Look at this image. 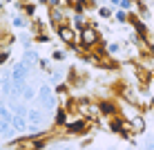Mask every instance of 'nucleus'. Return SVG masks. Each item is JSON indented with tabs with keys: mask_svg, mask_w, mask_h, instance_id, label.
Wrapping results in <instances>:
<instances>
[{
	"mask_svg": "<svg viewBox=\"0 0 154 150\" xmlns=\"http://www.w3.org/2000/svg\"><path fill=\"white\" fill-rule=\"evenodd\" d=\"M11 23H14V27H25V25H27V20H25V16L16 14L14 18H11Z\"/></svg>",
	"mask_w": 154,
	"mask_h": 150,
	"instance_id": "13",
	"label": "nucleus"
},
{
	"mask_svg": "<svg viewBox=\"0 0 154 150\" xmlns=\"http://www.w3.org/2000/svg\"><path fill=\"white\" fill-rule=\"evenodd\" d=\"M152 18H154V14H152Z\"/></svg>",
	"mask_w": 154,
	"mask_h": 150,
	"instance_id": "23",
	"label": "nucleus"
},
{
	"mask_svg": "<svg viewBox=\"0 0 154 150\" xmlns=\"http://www.w3.org/2000/svg\"><path fill=\"white\" fill-rule=\"evenodd\" d=\"M152 105H154V99H152Z\"/></svg>",
	"mask_w": 154,
	"mask_h": 150,
	"instance_id": "22",
	"label": "nucleus"
},
{
	"mask_svg": "<svg viewBox=\"0 0 154 150\" xmlns=\"http://www.w3.org/2000/svg\"><path fill=\"white\" fill-rule=\"evenodd\" d=\"M114 18L119 20V23H123V25H125L127 20H130V16H127V11H123V9H119V11L114 14Z\"/></svg>",
	"mask_w": 154,
	"mask_h": 150,
	"instance_id": "14",
	"label": "nucleus"
},
{
	"mask_svg": "<svg viewBox=\"0 0 154 150\" xmlns=\"http://www.w3.org/2000/svg\"><path fill=\"white\" fill-rule=\"evenodd\" d=\"M0 119H11V110L2 99H0Z\"/></svg>",
	"mask_w": 154,
	"mask_h": 150,
	"instance_id": "11",
	"label": "nucleus"
},
{
	"mask_svg": "<svg viewBox=\"0 0 154 150\" xmlns=\"http://www.w3.org/2000/svg\"><path fill=\"white\" fill-rule=\"evenodd\" d=\"M36 61H40V58H38V52H36V49H25V54H23V63H25V65L31 69Z\"/></svg>",
	"mask_w": 154,
	"mask_h": 150,
	"instance_id": "7",
	"label": "nucleus"
},
{
	"mask_svg": "<svg viewBox=\"0 0 154 150\" xmlns=\"http://www.w3.org/2000/svg\"><path fill=\"white\" fill-rule=\"evenodd\" d=\"M36 101L40 103V110H45L47 114H49V112H56V108H58L56 90L51 88V85H47V83H42L38 88V99H36Z\"/></svg>",
	"mask_w": 154,
	"mask_h": 150,
	"instance_id": "1",
	"label": "nucleus"
},
{
	"mask_svg": "<svg viewBox=\"0 0 154 150\" xmlns=\"http://www.w3.org/2000/svg\"><path fill=\"white\" fill-rule=\"evenodd\" d=\"M51 56H54L56 61H65V56H67V54H65V52H54Z\"/></svg>",
	"mask_w": 154,
	"mask_h": 150,
	"instance_id": "17",
	"label": "nucleus"
},
{
	"mask_svg": "<svg viewBox=\"0 0 154 150\" xmlns=\"http://www.w3.org/2000/svg\"><path fill=\"white\" fill-rule=\"evenodd\" d=\"M107 54L109 56H119L121 54V45H119V43H112V45L107 47Z\"/></svg>",
	"mask_w": 154,
	"mask_h": 150,
	"instance_id": "15",
	"label": "nucleus"
},
{
	"mask_svg": "<svg viewBox=\"0 0 154 150\" xmlns=\"http://www.w3.org/2000/svg\"><path fill=\"white\" fill-rule=\"evenodd\" d=\"M58 36H60V40L67 43V45H76V40H78V34H76V29H74L72 25H63V27L58 29Z\"/></svg>",
	"mask_w": 154,
	"mask_h": 150,
	"instance_id": "4",
	"label": "nucleus"
},
{
	"mask_svg": "<svg viewBox=\"0 0 154 150\" xmlns=\"http://www.w3.org/2000/svg\"><path fill=\"white\" fill-rule=\"evenodd\" d=\"M98 112H103V114H107V116H114L116 114V105L112 103V101H100L98 103Z\"/></svg>",
	"mask_w": 154,
	"mask_h": 150,
	"instance_id": "9",
	"label": "nucleus"
},
{
	"mask_svg": "<svg viewBox=\"0 0 154 150\" xmlns=\"http://www.w3.org/2000/svg\"><path fill=\"white\" fill-rule=\"evenodd\" d=\"M78 40H81V45H85V47H94V45H98L100 34H98L96 27H89L87 25L83 31H78Z\"/></svg>",
	"mask_w": 154,
	"mask_h": 150,
	"instance_id": "2",
	"label": "nucleus"
},
{
	"mask_svg": "<svg viewBox=\"0 0 154 150\" xmlns=\"http://www.w3.org/2000/svg\"><path fill=\"white\" fill-rule=\"evenodd\" d=\"M127 126H130L132 132H143L145 130V119H143L141 114H136V116H132V119L127 121Z\"/></svg>",
	"mask_w": 154,
	"mask_h": 150,
	"instance_id": "6",
	"label": "nucleus"
},
{
	"mask_svg": "<svg viewBox=\"0 0 154 150\" xmlns=\"http://www.w3.org/2000/svg\"><path fill=\"white\" fill-rule=\"evenodd\" d=\"M23 101H34V99H38V88H34L31 83L25 85V90H23V96H20Z\"/></svg>",
	"mask_w": 154,
	"mask_h": 150,
	"instance_id": "8",
	"label": "nucleus"
},
{
	"mask_svg": "<svg viewBox=\"0 0 154 150\" xmlns=\"http://www.w3.org/2000/svg\"><path fill=\"white\" fill-rule=\"evenodd\" d=\"M38 2H42V5H49V0H38Z\"/></svg>",
	"mask_w": 154,
	"mask_h": 150,
	"instance_id": "20",
	"label": "nucleus"
},
{
	"mask_svg": "<svg viewBox=\"0 0 154 150\" xmlns=\"http://www.w3.org/2000/svg\"><path fill=\"white\" fill-rule=\"evenodd\" d=\"M0 150H2V148H0Z\"/></svg>",
	"mask_w": 154,
	"mask_h": 150,
	"instance_id": "24",
	"label": "nucleus"
},
{
	"mask_svg": "<svg viewBox=\"0 0 154 150\" xmlns=\"http://www.w3.org/2000/svg\"><path fill=\"white\" fill-rule=\"evenodd\" d=\"M67 2H69V7H83L85 0H67Z\"/></svg>",
	"mask_w": 154,
	"mask_h": 150,
	"instance_id": "18",
	"label": "nucleus"
},
{
	"mask_svg": "<svg viewBox=\"0 0 154 150\" xmlns=\"http://www.w3.org/2000/svg\"><path fill=\"white\" fill-rule=\"evenodd\" d=\"M11 146L16 150H42L45 148V141H42V139H34V137H25V139L14 141Z\"/></svg>",
	"mask_w": 154,
	"mask_h": 150,
	"instance_id": "3",
	"label": "nucleus"
},
{
	"mask_svg": "<svg viewBox=\"0 0 154 150\" xmlns=\"http://www.w3.org/2000/svg\"><path fill=\"white\" fill-rule=\"evenodd\" d=\"M29 123H27V116H16L11 114V130L16 132V135H20V132H27Z\"/></svg>",
	"mask_w": 154,
	"mask_h": 150,
	"instance_id": "5",
	"label": "nucleus"
},
{
	"mask_svg": "<svg viewBox=\"0 0 154 150\" xmlns=\"http://www.w3.org/2000/svg\"><path fill=\"white\" fill-rule=\"evenodd\" d=\"M98 16H100L103 20L112 18V9H109V7H105V5H100V7H98Z\"/></svg>",
	"mask_w": 154,
	"mask_h": 150,
	"instance_id": "12",
	"label": "nucleus"
},
{
	"mask_svg": "<svg viewBox=\"0 0 154 150\" xmlns=\"http://www.w3.org/2000/svg\"><path fill=\"white\" fill-rule=\"evenodd\" d=\"M0 135L7 137V139L16 135V132L11 130V119H0Z\"/></svg>",
	"mask_w": 154,
	"mask_h": 150,
	"instance_id": "10",
	"label": "nucleus"
},
{
	"mask_svg": "<svg viewBox=\"0 0 154 150\" xmlns=\"http://www.w3.org/2000/svg\"><path fill=\"white\" fill-rule=\"evenodd\" d=\"M109 2H112V5H119V7H121V0H109Z\"/></svg>",
	"mask_w": 154,
	"mask_h": 150,
	"instance_id": "19",
	"label": "nucleus"
},
{
	"mask_svg": "<svg viewBox=\"0 0 154 150\" xmlns=\"http://www.w3.org/2000/svg\"><path fill=\"white\" fill-rule=\"evenodd\" d=\"M54 150H76L74 146H69V143H60V146H56Z\"/></svg>",
	"mask_w": 154,
	"mask_h": 150,
	"instance_id": "16",
	"label": "nucleus"
},
{
	"mask_svg": "<svg viewBox=\"0 0 154 150\" xmlns=\"http://www.w3.org/2000/svg\"><path fill=\"white\" fill-rule=\"evenodd\" d=\"M105 150H116V148H105Z\"/></svg>",
	"mask_w": 154,
	"mask_h": 150,
	"instance_id": "21",
	"label": "nucleus"
}]
</instances>
